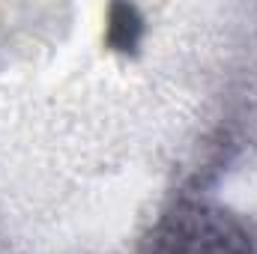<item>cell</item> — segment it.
<instances>
[{
	"label": "cell",
	"mask_w": 257,
	"mask_h": 254,
	"mask_svg": "<svg viewBox=\"0 0 257 254\" xmlns=\"http://www.w3.org/2000/svg\"><path fill=\"white\" fill-rule=\"evenodd\" d=\"M111 30H114V33H123L120 48H128V45L135 42L132 33L141 30V18H138V12H135L132 6H117V9H114V18H111Z\"/></svg>",
	"instance_id": "cell-2"
},
{
	"label": "cell",
	"mask_w": 257,
	"mask_h": 254,
	"mask_svg": "<svg viewBox=\"0 0 257 254\" xmlns=\"http://www.w3.org/2000/svg\"><path fill=\"white\" fill-rule=\"evenodd\" d=\"M141 254H257L251 236L215 209L174 212Z\"/></svg>",
	"instance_id": "cell-1"
}]
</instances>
